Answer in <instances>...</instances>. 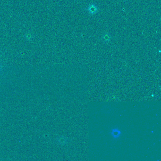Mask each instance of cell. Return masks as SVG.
Instances as JSON below:
<instances>
[{
	"instance_id": "1",
	"label": "cell",
	"mask_w": 161,
	"mask_h": 161,
	"mask_svg": "<svg viewBox=\"0 0 161 161\" xmlns=\"http://www.w3.org/2000/svg\"><path fill=\"white\" fill-rule=\"evenodd\" d=\"M87 10L90 15L96 14L98 11V7L95 4H92L88 6Z\"/></svg>"
},
{
	"instance_id": "2",
	"label": "cell",
	"mask_w": 161,
	"mask_h": 161,
	"mask_svg": "<svg viewBox=\"0 0 161 161\" xmlns=\"http://www.w3.org/2000/svg\"><path fill=\"white\" fill-rule=\"evenodd\" d=\"M113 136L115 138H117L119 136V131H117L116 130V131H113Z\"/></svg>"
},
{
	"instance_id": "3",
	"label": "cell",
	"mask_w": 161,
	"mask_h": 161,
	"mask_svg": "<svg viewBox=\"0 0 161 161\" xmlns=\"http://www.w3.org/2000/svg\"><path fill=\"white\" fill-rule=\"evenodd\" d=\"M103 38H104V39L105 40L108 41V40L110 39V35H109V34L107 33V34H106V35H104Z\"/></svg>"
},
{
	"instance_id": "4",
	"label": "cell",
	"mask_w": 161,
	"mask_h": 161,
	"mask_svg": "<svg viewBox=\"0 0 161 161\" xmlns=\"http://www.w3.org/2000/svg\"><path fill=\"white\" fill-rule=\"evenodd\" d=\"M124 1H127L128 0H124Z\"/></svg>"
},
{
	"instance_id": "5",
	"label": "cell",
	"mask_w": 161,
	"mask_h": 161,
	"mask_svg": "<svg viewBox=\"0 0 161 161\" xmlns=\"http://www.w3.org/2000/svg\"><path fill=\"white\" fill-rule=\"evenodd\" d=\"M2 67H0V68H2Z\"/></svg>"
}]
</instances>
